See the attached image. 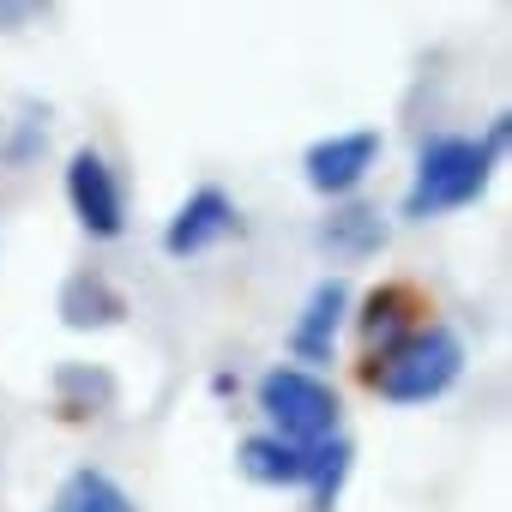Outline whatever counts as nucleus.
<instances>
[{
	"label": "nucleus",
	"instance_id": "0eeeda50",
	"mask_svg": "<svg viewBox=\"0 0 512 512\" xmlns=\"http://www.w3.org/2000/svg\"><path fill=\"white\" fill-rule=\"evenodd\" d=\"M428 320V302L416 284H380L368 290L362 314H356V338H362V362H374L380 350H392L404 332H416Z\"/></svg>",
	"mask_w": 512,
	"mask_h": 512
},
{
	"label": "nucleus",
	"instance_id": "1a4fd4ad",
	"mask_svg": "<svg viewBox=\"0 0 512 512\" xmlns=\"http://www.w3.org/2000/svg\"><path fill=\"white\" fill-rule=\"evenodd\" d=\"M308 458H314V440H290V434H278V428L247 434L241 452H235L241 476L260 482V488H302V482H308Z\"/></svg>",
	"mask_w": 512,
	"mask_h": 512
},
{
	"label": "nucleus",
	"instance_id": "f257e3e1",
	"mask_svg": "<svg viewBox=\"0 0 512 512\" xmlns=\"http://www.w3.org/2000/svg\"><path fill=\"white\" fill-rule=\"evenodd\" d=\"M458 374H464V344L440 320H422L392 350L362 362V386L380 392L386 404H434V398H446L458 386Z\"/></svg>",
	"mask_w": 512,
	"mask_h": 512
},
{
	"label": "nucleus",
	"instance_id": "423d86ee",
	"mask_svg": "<svg viewBox=\"0 0 512 512\" xmlns=\"http://www.w3.org/2000/svg\"><path fill=\"white\" fill-rule=\"evenodd\" d=\"M235 229H241L235 199H229L223 187H193V193L175 205V217L163 223V253H169V260H199V253L223 247Z\"/></svg>",
	"mask_w": 512,
	"mask_h": 512
},
{
	"label": "nucleus",
	"instance_id": "f03ea898",
	"mask_svg": "<svg viewBox=\"0 0 512 512\" xmlns=\"http://www.w3.org/2000/svg\"><path fill=\"white\" fill-rule=\"evenodd\" d=\"M494 145L488 139H470V133H440L416 151V175L404 187V217L410 223H428L440 211H464L488 193V175H494Z\"/></svg>",
	"mask_w": 512,
	"mask_h": 512
},
{
	"label": "nucleus",
	"instance_id": "7ed1b4c3",
	"mask_svg": "<svg viewBox=\"0 0 512 512\" xmlns=\"http://www.w3.org/2000/svg\"><path fill=\"white\" fill-rule=\"evenodd\" d=\"M260 410L278 434L290 440H320V434H338V392L314 374V368H296V362H278L260 374Z\"/></svg>",
	"mask_w": 512,
	"mask_h": 512
},
{
	"label": "nucleus",
	"instance_id": "6e6552de",
	"mask_svg": "<svg viewBox=\"0 0 512 512\" xmlns=\"http://www.w3.org/2000/svg\"><path fill=\"white\" fill-rule=\"evenodd\" d=\"M344 314H350V290H344V278H320V284L308 290L296 326H290V356H296V362H332V344H338Z\"/></svg>",
	"mask_w": 512,
	"mask_h": 512
},
{
	"label": "nucleus",
	"instance_id": "ddd939ff",
	"mask_svg": "<svg viewBox=\"0 0 512 512\" xmlns=\"http://www.w3.org/2000/svg\"><path fill=\"white\" fill-rule=\"evenodd\" d=\"M25 7H31V0H0V31H13L25 19Z\"/></svg>",
	"mask_w": 512,
	"mask_h": 512
},
{
	"label": "nucleus",
	"instance_id": "20e7f679",
	"mask_svg": "<svg viewBox=\"0 0 512 512\" xmlns=\"http://www.w3.org/2000/svg\"><path fill=\"white\" fill-rule=\"evenodd\" d=\"M67 205H73L85 235H97V241L127 235V193H121V175L109 169V157L97 145H79L67 157Z\"/></svg>",
	"mask_w": 512,
	"mask_h": 512
},
{
	"label": "nucleus",
	"instance_id": "9b49d317",
	"mask_svg": "<svg viewBox=\"0 0 512 512\" xmlns=\"http://www.w3.org/2000/svg\"><path fill=\"white\" fill-rule=\"evenodd\" d=\"M350 458H356V446L344 440V434H320L314 440V458H308V494H314V512H332L338 506V488H344V476H350Z\"/></svg>",
	"mask_w": 512,
	"mask_h": 512
},
{
	"label": "nucleus",
	"instance_id": "39448f33",
	"mask_svg": "<svg viewBox=\"0 0 512 512\" xmlns=\"http://www.w3.org/2000/svg\"><path fill=\"white\" fill-rule=\"evenodd\" d=\"M380 151L386 139L374 127H356V133H326L302 151V181L320 193V199H350L374 169H380Z\"/></svg>",
	"mask_w": 512,
	"mask_h": 512
},
{
	"label": "nucleus",
	"instance_id": "9d476101",
	"mask_svg": "<svg viewBox=\"0 0 512 512\" xmlns=\"http://www.w3.org/2000/svg\"><path fill=\"white\" fill-rule=\"evenodd\" d=\"M49 512H139L133 506V494L109 476V470H97V464H79L61 488H55V500H49Z\"/></svg>",
	"mask_w": 512,
	"mask_h": 512
},
{
	"label": "nucleus",
	"instance_id": "f8f14e48",
	"mask_svg": "<svg viewBox=\"0 0 512 512\" xmlns=\"http://www.w3.org/2000/svg\"><path fill=\"white\" fill-rule=\"evenodd\" d=\"M320 241L338 253V260H362V253H374L386 241V223H380L374 205H344V211H332V223L320 229Z\"/></svg>",
	"mask_w": 512,
	"mask_h": 512
}]
</instances>
